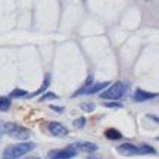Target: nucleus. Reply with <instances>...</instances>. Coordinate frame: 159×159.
I'll list each match as a JSON object with an SVG mask.
<instances>
[{"label": "nucleus", "mask_w": 159, "mask_h": 159, "mask_svg": "<svg viewBox=\"0 0 159 159\" xmlns=\"http://www.w3.org/2000/svg\"><path fill=\"white\" fill-rule=\"evenodd\" d=\"M11 99L9 97H5V96H2L0 97V111H7V109L11 108Z\"/></svg>", "instance_id": "nucleus-11"}, {"label": "nucleus", "mask_w": 159, "mask_h": 159, "mask_svg": "<svg viewBox=\"0 0 159 159\" xmlns=\"http://www.w3.org/2000/svg\"><path fill=\"white\" fill-rule=\"evenodd\" d=\"M77 155V150H75L72 146H69L66 149H57V150H52L49 152V159H72Z\"/></svg>", "instance_id": "nucleus-5"}, {"label": "nucleus", "mask_w": 159, "mask_h": 159, "mask_svg": "<svg viewBox=\"0 0 159 159\" xmlns=\"http://www.w3.org/2000/svg\"><path fill=\"white\" fill-rule=\"evenodd\" d=\"M25 159H39V158H34V156H30V158H25Z\"/></svg>", "instance_id": "nucleus-19"}, {"label": "nucleus", "mask_w": 159, "mask_h": 159, "mask_svg": "<svg viewBox=\"0 0 159 159\" xmlns=\"http://www.w3.org/2000/svg\"><path fill=\"white\" fill-rule=\"evenodd\" d=\"M105 106H106V108H121V106H122V105H121V103H109V102H105Z\"/></svg>", "instance_id": "nucleus-17"}, {"label": "nucleus", "mask_w": 159, "mask_h": 159, "mask_svg": "<svg viewBox=\"0 0 159 159\" xmlns=\"http://www.w3.org/2000/svg\"><path fill=\"white\" fill-rule=\"evenodd\" d=\"M28 93L25 90H21V89H16V90H13L11 93V97H24V96H27Z\"/></svg>", "instance_id": "nucleus-13"}, {"label": "nucleus", "mask_w": 159, "mask_h": 159, "mask_svg": "<svg viewBox=\"0 0 159 159\" xmlns=\"http://www.w3.org/2000/svg\"><path fill=\"white\" fill-rule=\"evenodd\" d=\"M33 149H35V143L33 142H24L13 146H7L2 153V159H19L21 156L31 152Z\"/></svg>", "instance_id": "nucleus-1"}, {"label": "nucleus", "mask_w": 159, "mask_h": 159, "mask_svg": "<svg viewBox=\"0 0 159 159\" xmlns=\"http://www.w3.org/2000/svg\"><path fill=\"white\" fill-rule=\"evenodd\" d=\"M116 152L122 156H136V155H155V150L152 146L148 144H143V146H136V144H131V143H124L116 148Z\"/></svg>", "instance_id": "nucleus-3"}, {"label": "nucleus", "mask_w": 159, "mask_h": 159, "mask_svg": "<svg viewBox=\"0 0 159 159\" xmlns=\"http://www.w3.org/2000/svg\"><path fill=\"white\" fill-rule=\"evenodd\" d=\"M80 108L83 109V111H87V112H91L93 109H94V105L93 103H83Z\"/></svg>", "instance_id": "nucleus-15"}, {"label": "nucleus", "mask_w": 159, "mask_h": 159, "mask_svg": "<svg viewBox=\"0 0 159 159\" xmlns=\"http://www.w3.org/2000/svg\"><path fill=\"white\" fill-rule=\"evenodd\" d=\"M0 130H2V133H5L16 140H28L31 137V131L28 128H25L19 124H15V122H2Z\"/></svg>", "instance_id": "nucleus-2"}, {"label": "nucleus", "mask_w": 159, "mask_h": 159, "mask_svg": "<svg viewBox=\"0 0 159 159\" xmlns=\"http://www.w3.org/2000/svg\"><path fill=\"white\" fill-rule=\"evenodd\" d=\"M52 109H55V111H59V112H62V111H63L62 108H56V106H52Z\"/></svg>", "instance_id": "nucleus-18"}, {"label": "nucleus", "mask_w": 159, "mask_h": 159, "mask_svg": "<svg viewBox=\"0 0 159 159\" xmlns=\"http://www.w3.org/2000/svg\"><path fill=\"white\" fill-rule=\"evenodd\" d=\"M49 131L56 137H63L68 134V128L65 125H62L61 122H50L49 124Z\"/></svg>", "instance_id": "nucleus-6"}, {"label": "nucleus", "mask_w": 159, "mask_h": 159, "mask_svg": "<svg viewBox=\"0 0 159 159\" xmlns=\"http://www.w3.org/2000/svg\"><path fill=\"white\" fill-rule=\"evenodd\" d=\"M106 87H109V83H100V84H96V85H93V87H89L84 94H94V93H97L99 90H103V89H106Z\"/></svg>", "instance_id": "nucleus-9"}, {"label": "nucleus", "mask_w": 159, "mask_h": 159, "mask_svg": "<svg viewBox=\"0 0 159 159\" xmlns=\"http://www.w3.org/2000/svg\"><path fill=\"white\" fill-rule=\"evenodd\" d=\"M105 136L108 137L109 140H119V139H122V134H121V133H119L118 130H115V128L106 130V133H105Z\"/></svg>", "instance_id": "nucleus-10"}, {"label": "nucleus", "mask_w": 159, "mask_h": 159, "mask_svg": "<svg viewBox=\"0 0 159 159\" xmlns=\"http://www.w3.org/2000/svg\"><path fill=\"white\" fill-rule=\"evenodd\" d=\"M85 125V118H77L74 121V127H77V128H83Z\"/></svg>", "instance_id": "nucleus-14"}, {"label": "nucleus", "mask_w": 159, "mask_h": 159, "mask_svg": "<svg viewBox=\"0 0 159 159\" xmlns=\"http://www.w3.org/2000/svg\"><path fill=\"white\" fill-rule=\"evenodd\" d=\"M49 83H50V77H49V75H46V78H44V83H43V85H41L39 90L35 91V93H33L31 96H37V94H40V93H44L46 89L49 87Z\"/></svg>", "instance_id": "nucleus-12"}, {"label": "nucleus", "mask_w": 159, "mask_h": 159, "mask_svg": "<svg viewBox=\"0 0 159 159\" xmlns=\"http://www.w3.org/2000/svg\"><path fill=\"white\" fill-rule=\"evenodd\" d=\"M156 96H158L156 93H149V91H144L142 89H136V91H134V100L136 102H146V100L155 99Z\"/></svg>", "instance_id": "nucleus-7"}, {"label": "nucleus", "mask_w": 159, "mask_h": 159, "mask_svg": "<svg viewBox=\"0 0 159 159\" xmlns=\"http://www.w3.org/2000/svg\"><path fill=\"white\" fill-rule=\"evenodd\" d=\"M124 94H125V84L121 83V81H116L112 85L106 87V90L100 93V97L106 99V100H116V99H121Z\"/></svg>", "instance_id": "nucleus-4"}, {"label": "nucleus", "mask_w": 159, "mask_h": 159, "mask_svg": "<svg viewBox=\"0 0 159 159\" xmlns=\"http://www.w3.org/2000/svg\"><path fill=\"white\" fill-rule=\"evenodd\" d=\"M72 148L77 150V149H80V150H83V152H96L97 150V146L94 144V143H90V142H78L75 143V144H72Z\"/></svg>", "instance_id": "nucleus-8"}, {"label": "nucleus", "mask_w": 159, "mask_h": 159, "mask_svg": "<svg viewBox=\"0 0 159 159\" xmlns=\"http://www.w3.org/2000/svg\"><path fill=\"white\" fill-rule=\"evenodd\" d=\"M56 94H53V93H47V94H44V96L41 97V99H40V100H41V102H44V100H47V99H56Z\"/></svg>", "instance_id": "nucleus-16"}]
</instances>
